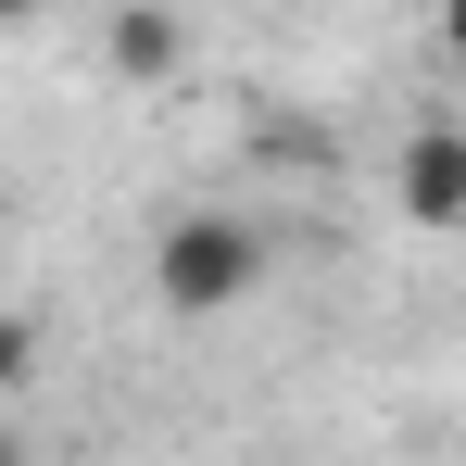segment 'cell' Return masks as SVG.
I'll return each mask as SVG.
<instances>
[{"instance_id":"cell-2","label":"cell","mask_w":466,"mask_h":466,"mask_svg":"<svg viewBox=\"0 0 466 466\" xmlns=\"http://www.w3.org/2000/svg\"><path fill=\"white\" fill-rule=\"evenodd\" d=\"M390 202H403V228L454 239L466 228V127H416V139L390 152Z\"/></svg>"},{"instance_id":"cell-4","label":"cell","mask_w":466,"mask_h":466,"mask_svg":"<svg viewBox=\"0 0 466 466\" xmlns=\"http://www.w3.org/2000/svg\"><path fill=\"white\" fill-rule=\"evenodd\" d=\"M25 379H38V315L0 303V390H25Z\"/></svg>"},{"instance_id":"cell-1","label":"cell","mask_w":466,"mask_h":466,"mask_svg":"<svg viewBox=\"0 0 466 466\" xmlns=\"http://www.w3.org/2000/svg\"><path fill=\"white\" fill-rule=\"evenodd\" d=\"M265 228L252 215H228V202H202V215H164V239H152V303L164 315H228V303H252L265 290Z\"/></svg>"},{"instance_id":"cell-5","label":"cell","mask_w":466,"mask_h":466,"mask_svg":"<svg viewBox=\"0 0 466 466\" xmlns=\"http://www.w3.org/2000/svg\"><path fill=\"white\" fill-rule=\"evenodd\" d=\"M429 25H441V51H454V64H466V0H441V13H429Z\"/></svg>"},{"instance_id":"cell-6","label":"cell","mask_w":466,"mask_h":466,"mask_svg":"<svg viewBox=\"0 0 466 466\" xmlns=\"http://www.w3.org/2000/svg\"><path fill=\"white\" fill-rule=\"evenodd\" d=\"M38 13H51V0H0V38H13V25H38Z\"/></svg>"},{"instance_id":"cell-3","label":"cell","mask_w":466,"mask_h":466,"mask_svg":"<svg viewBox=\"0 0 466 466\" xmlns=\"http://www.w3.org/2000/svg\"><path fill=\"white\" fill-rule=\"evenodd\" d=\"M101 64H114V88H177L189 13H177V0H114V13H101Z\"/></svg>"}]
</instances>
